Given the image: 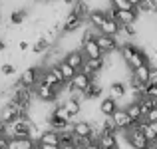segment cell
I'll return each instance as SVG.
<instances>
[{
    "label": "cell",
    "mask_w": 157,
    "mask_h": 149,
    "mask_svg": "<svg viewBox=\"0 0 157 149\" xmlns=\"http://www.w3.org/2000/svg\"><path fill=\"white\" fill-rule=\"evenodd\" d=\"M0 22H2V14H0Z\"/></svg>",
    "instance_id": "39"
},
{
    "label": "cell",
    "mask_w": 157,
    "mask_h": 149,
    "mask_svg": "<svg viewBox=\"0 0 157 149\" xmlns=\"http://www.w3.org/2000/svg\"><path fill=\"white\" fill-rule=\"evenodd\" d=\"M149 74H151V64H149V62H147V64L137 66L135 70H131V76L137 78V80L143 82V84H149Z\"/></svg>",
    "instance_id": "18"
},
{
    "label": "cell",
    "mask_w": 157,
    "mask_h": 149,
    "mask_svg": "<svg viewBox=\"0 0 157 149\" xmlns=\"http://www.w3.org/2000/svg\"><path fill=\"white\" fill-rule=\"evenodd\" d=\"M0 137H6V123L0 119Z\"/></svg>",
    "instance_id": "34"
},
{
    "label": "cell",
    "mask_w": 157,
    "mask_h": 149,
    "mask_svg": "<svg viewBox=\"0 0 157 149\" xmlns=\"http://www.w3.org/2000/svg\"><path fill=\"white\" fill-rule=\"evenodd\" d=\"M60 103L64 105V109L68 111V115H70L72 121H76V119L80 117V113H82V97L80 96H70Z\"/></svg>",
    "instance_id": "8"
},
{
    "label": "cell",
    "mask_w": 157,
    "mask_h": 149,
    "mask_svg": "<svg viewBox=\"0 0 157 149\" xmlns=\"http://www.w3.org/2000/svg\"><path fill=\"white\" fill-rule=\"evenodd\" d=\"M42 145V143H40ZM42 149H60V145H42Z\"/></svg>",
    "instance_id": "35"
},
{
    "label": "cell",
    "mask_w": 157,
    "mask_h": 149,
    "mask_svg": "<svg viewBox=\"0 0 157 149\" xmlns=\"http://www.w3.org/2000/svg\"><path fill=\"white\" fill-rule=\"evenodd\" d=\"M94 123L88 121V119H76L72 121V131H74V137H90L92 139V133H94Z\"/></svg>",
    "instance_id": "9"
},
{
    "label": "cell",
    "mask_w": 157,
    "mask_h": 149,
    "mask_svg": "<svg viewBox=\"0 0 157 149\" xmlns=\"http://www.w3.org/2000/svg\"><path fill=\"white\" fill-rule=\"evenodd\" d=\"M101 94H104V86H101L98 80H94L92 84L82 92V101H94V99H98Z\"/></svg>",
    "instance_id": "10"
},
{
    "label": "cell",
    "mask_w": 157,
    "mask_h": 149,
    "mask_svg": "<svg viewBox=\"0 0 157 149\" xmlns=\"http://www.w3.org/2000/svg\"><path fill=\"white\" fill-rule=\"evenodd\" d=\"M129 2H131V4H133V6H137V4H139V2H141V0H129Z\"/></svg>",
    "instance_id": "37"
},
{
    "label": "cell",
    "mask_w": 157,
    "mask_h": 149,
    "mask_svg": "<svg viewBox=\"0 0 157 149\" xmlns=\"http://www.w3.org/2000/svg\"><path fill=\"white\" fill-rule=\"evenodd\" d=\"M52 46H54V44L50 42V40H46L42 34H40L38 38H36V42L32 44V48H30V50H32L34 54H46V52H48V50H50Z\"/></svg>",
    "instance_id": "20"
},
{
    "label": "cell",
    "mask_w": 157,
    "mask_h": 149,
    "mask_svg": "<svg viewBox=\"0 0 157 149\" xmlns=\"http://www.w3.org/2000/svg\"><path fill=\"white\" fill-rule=\"evenodd\" d=\"M125 111L129 113V117L133 119V121H139V119H143V111H141V107H139L137 101H129V103L125 105Z\"/></svg>",
    "instance_id": "24"
},
{
    "label": "cell",
    "mask_w": 157,
    "mask_h": 149,
    "mask_svg": "<svg viewBox=\"0 0 157 149\" xmlns=\"http://www.w3.org/2000/svg\"><path fill=\"white\" fill-rule=\"evenodd\" d=\"M58 68H60V72H62V76H64L66 82H70L74 78V74H76V70H74L66 60H60V62H58Z\"/></svg>",
    "instance_id": "25"
},
{
    "label": "cell",
    "mask_w": 157,
    "mask_h": 149,
    "mask_svg": "<svg viewBox=\"0 0 157 149\" xmlns=\"http://www.w3.org/2000/svg\"><path fill=\"white\" fill-rule=\"evenodd\" d=\"M125 96H127V84L125 82H111L109 84V97H113L119 103Z\"/></svg>",
    "instance_id": "14"
},
{
    "label": "cell",
    "mask_w": 157,
    "mask_h": 149,
    "mask_svg": "<svg viewBox=\"0 0 157 149\" xmlns=\"http://www.w3.org/2000/svg\"><path fill=\"white\" fill-rule=\"evenodd\" d=\"M143 119H145V121H151V123H157V107H153V109L147 111Z\"/></svg>",
    "instance_id": "29"
},
{
    "label": "cell",
    "mask_w": 157,
    "mask_h": 149,
    "mask_svg": "<svg viewBox=\"0 0 157 149\" xmlns=\"http://www.w3.org/2000/svg\"><path fill=\"white\" fill-rule=\"evenodd\" d=\"M145 96L157 99V84H147L145 86Z\"/></svg>",
    "instance_id": "28"
},
{
    "label": "cell",
    "mask_w": 157,
    "mask_h": 149,
    "mask_svg": "<svg viewBox=\"0 0 157 149\" xmlns=\"http://www.w3.org/2000/svg\"><path fill=\"white\" fill-rule=\"evenodd\" d=\"M40 74H42V66H32V68H26L22 74L18 76V84L20 86H24V88H32L34 90V86H36V82L40 80Z\"/></svg>",
    "instance_id": "4"
},
{
    "label": "cell",
    "mask_w": 157,
    "mask_h": 149,
    "mask_svg": "<svg viewBox=\"0 0 157 149\" xmlns=\"http://www.w3.org/2000/svg\"><path fill=\"white\" fill-rule=\"evenodd\" d=\"M0 74H2V76H14L16 66L10 64V62H2V64H0Z\"/></svg>",
    "instance_id": "27"
},
{
    "label": "cell",
    "mask_w": 157,
    "mask_h": 149,
    "mask_svg": "<svg viewBox=\"0 0 157 149\" xmlns=\"http://www.w3.org/2000/svg\"><path fill=\"white\" fill-rule=\"evenodd\" d=\"M32 2H40V4H42V2H48V0H32Z\"/></svg>",
    "instance_id": "38"
},
{
    "label": "cell",
    "mask_w": 157,
    "mask_h": 149,
    "mask_svg": "<svg viewBox=\"0 0 157 149\" xmlns=\"http://www.w3.org/2000/svg\"><path fill=\"white\" fill-rule=\"evenodd\" d=\"M109 6L117 8V10H129V8H135L129 0H109Z\"/></svg>",
    "instance_id": "26"
},
{
    "label": "cell",
    "mask_w": 157,
    "mask_h": 149,
    "mask_svg": "<svg viewBox=\"0 0 157 149\" xmlns=\"http://www.w3.org/2000/svg\"><path fill=\"white\" fill-rule=\"evenodd\" d=\"M38 143H42V145H60V133L56 129H46L42 133V137L38 139Z\"/></svg>",
    "instance_id": "19"
},
{
    "label": "cell",
    "mask_w": 157,
    "mask_h": 149,
    "mask_svg": "<svg viewBox=\"0 0 157 149\" xmlns=\"http://www.w3.org/2000/svg\"><path fill=\"white\" fill-rule=\"evenodd\" d=\"M104 66H105L104 56L101 58H86L84 66H82V72H86L88 76H92L94 80H98V76L104 72Z\"/></svg>",
    "instance_id": "5"
},
{
    "label": "cell",
    "mask_w": 157,
    "mask_h": 149,
    "mask_svg": "<svg viewBox=\"0 0 157 149\" xmlns=\"http://www.w3.org/2000/svg\"><path fill=\"white\" fill-rule=\"evenodd\" d=\"M149 84H157V66H151V74H149Z\"/></svg>",
    "instance_id": "31"
},
{
    "label": "cell",
    "mask_w": 157,
    "mask_h": 149,
    "mask_svg": "<svg viewBox=\"0 0 157 149\" xmlns=\"http://www.w3.org/2000/svg\"><path fill=\"white\" fill-rule=\"evenodd\" d=\"M34 96L36 99H40V101H46V103H56L58 97H60V92L58 90H54L52 86H48L46 82L38 80L34 86Z\"/></svg>",
    "instance_id": "2"
},
{
    "label": "cell",
    "mask_w": 157,
    "mask_h": 149,
    "mask_svg": "<svg viewBox=\"0 0 157 149\" xmlns=\"http://www.w3.org/2000/svg\"><path fill=\"white\" fill-rule=\"evenodd\" d=\"M34 143L36 141L30 137H8L6 149H32Z\"/></svg>",
    "instance_id": "15"
},
{
    "label": "cell",
    "mask_w": 157,
    "mask_h": 149,
    "mask_svg": "<svg viewBox=\"0 0 157 149\" xmlns=\"http://www.w3.org/2000/svg\"><path fill=\"white\" fill-rule=\"evenodd\" d=\"M60 149H78L74 141H68V143H60Z\"/></svg>",
    "instance_id": "33"
},
{
    "label": "cell",
    "mask_w": 157,
    "mask_h": 149,
    "mask_svg": "<svg viewBox=\"0 0 157 149\" xmlns=\"http://www.w3.org/2000/svg\"><path fill=\"white\" fill-rule=\"evenodd\" d=\"M111 121L115 123L119 131H127L131 125H133V119L129 117V113L125 111V107H117V109L111 113Z\"/></svg>",
    "instance_id": "7"
},
{
    "label": "cell",
    "mask_w": 157,
    "mask_h": 149,
    "mask_svg": "<svg viewBox=\"0 0 157 149\" xmlns=\"http://www.w3.org/2000/svg\"><path fill=\"white\" fill-rule=\"evenodd\" d=\"M32 149H42V145H40V143L36 141V143H34V147H32Z\"/></svg>",
    "instance_id": "36"
},
{
    "label": "cell",
    "mask_w": 157,
    "mask_h": 149,
    "mask_svg": "<svg viewBox=\"0 0 157 149\" xmlns=\"http://www.w3.org/2000/svg\"><path fill=\"white\" fill-rule=\"evenodd\" d=\"M72 10L76 12L82 20H88V14H90V10H92V6H90L86 0H76V2L72 4Z\"/></svg>",
    "instance_id": "21"
},
{
    "label": "cell",
    "mask_w": 157,
    "mask_h": 149,
    "mask_svg": "<svg viewBox=\"0 0 157 149\" xmlns=\"http://www.w3.org/2000/svg\"><path fill=\"white\" fill-rule=\"evenodd\" d=\"M26 16H28L26 8H14V10L10 12V26H20V24H24Z\"/></svg>",
    "instance_id": "22"
},
{
    "label": "cell",
    "mask_w": 157,
    "mask_h": 149,
    "mask_svg": "<svg viewBox=\"0 0 157 149\" xmlns=\"http://www.w3.org/2000/svg\"><path fill=\"white\" fill-rule=\"evenodd\" d=\"M98 32H101V34H109V36H117L119 34V22L115 18H111V16H107Z\"/></svg>",
    "instance_id": "17"
},
{
    "label": "cell",
    "mask_w": 157,
    "mask_h": 149,
    "mask_svg": "<svg viewBox=\"0 0 157 149\" xmlns=\"http://www.w3.org/2000/svg\"><path fill=\"white\" fill-rule=\"evenodd\" d=\"M30 117H18L14 121L6 123V137H30Z\"/></svg>",
    "instance_id": "1"
},
{
    "label": "cell",
    "mask_w": 157,
    "mask_h": 149,
    "mask_svg": "<svg viewBox=\"0 0 157 149\" xmlns=\"http://www.w3.org/2000/svg\"><path fill=\"white\" fill-rule=\"evenodd\" d=\"M64 60L68 62V64L72 66L76 72H80L82 66H84V62H86V56H84V52H82V50H70V52L64 56Z\"/></svg>",
    "instance_id": "12"
},
{
    "label": "cell",
    "mask_w": 157,
    "mask_h": 149,
    "mask_svg": "<svg viewBox=\"0 0 157 149\" xmlns=\"http://www.w3.org/2000/svg\"><path fill=\"white\" fill-rule=\"evenodd\" d=\"M98 143H100V147L111 149L113 145H117V133H100Z\"/></svg>",
    "instance_id": "23"
},
{
    "label": "cell",
    "mask_w": 157,
    "mask_h": 149,
    "mask_svg": "<svg viewBox=\"0 0 157 149\" xmlns=\"http://www.w3.org/2000/svg\"><path fill=\"white\" fill-rule=\"evenodd\" d=\"M117 107H119V103L115 101L113 97H109V96H107V97H104V99L100 101L98 109H100V113L104 115V117H111V113H113V111L117 109Z\"/></svg>",
    "instance_id": "16"
},
{
    "label": "cell",
    "mask_w": 157,
    "mask_h": 149,
    "mask_svg": "<svg viewBox=\"0 0 157 149\" xmlns=\"http://www.w3.org/2000/svg\"><path fill=\"white\" fill-rule=\"evenodd\" d=\"M96 42L98 46H100V50L105 54H115L119 50V40L117 36H109V34H101V32H98L96 34Z\"/></svg>",
    "instance_id": "3"
},
{
    "label": "cell",
    "mask_w": 157,
    "mask_h": 149,
    "mask_svg": "<svg viewBox=\"0 0 157 149\" xmlns=\"http://www.w3.org/2000/svg\"><path fill=\"white\" fill-rule=\"evenodd\" d=\"M48 2H54V0H48Z\"/></svg>",
    "instance_id": "40"
},
{
    "label": "cell",
    "mask_w": 157,
    "mask_h": 149,
    "mask_svg": "<svg viewBox=\"0 0 157 149\" xmlns=\"http://www.w3.org/2000/svg\"><path fill=\"white\" fill-rule=\"evenodd\" d=\"M16 48H18V52H28V50H30L32 46H30V42L24 38V40H20V42L16 44Z\"/></svg>",
    "instance_id": "30"
},
{
    "label": "cell",
    "mask_w": 157,
    "mask_h": 149,
    "mask_svg": "<svg viewBox=\"0 0 157 149\" xmlns=\"http://www.w3.org/2000/svg\"><path fill=\"white\" fill-rule=\"evenodd\" d=\"M84 22L86 20H82L74 10H70V12H66L64 20H62V30H64V34H68V32H78V30H82Z\"/></svg>",
    "instance_id": "6"
},
{
    "label": "cell",
    "mask_w": 157,
    "mask_h": 149,
    "mask_svg": "<svg viewBox=\"0 0 157 149\" xmlns=\"http://www.w3.org/2000/svg\"><path fill=\"white\" fill-rule=\"evenodd\" d=\"M107 18L105 14V8H92L88 14V24L92 28H96V30H100V26L104 24V20Z\"/></svg>",
    "instance_id": "13"
},
{
    "label": "cell",
    "mask_w": 157,
    "mask_h": 149,
    "mask_svg": "<svg viewBox=\"0 0 157 149\" xmlns=\"http://www.w3.org/2000/svg\"><path fill=\"white\" fill-rule=\"evenodd\" d=\"M80 50L84 52V56H86V58H101V56H104V52H101L100 46H98L96 38L84 40V42H82V46H80Z\"/></svg>",
    "instance_id": "11"
},
{
    "label": "cell",
    "mask_w": 157,
    "mask_h": 149,
    "mask_svg": "<svg viewBox=\"0 0 157 149\" xmlns=\"http://www.w3.org/2000/svg\"><path fill=\"white\" fill-rule=\"evenodd\" d=\"M82 149H100V143H98V141H88Z\"/></svg>",
    "instance_id": "32"
}]
</instances>
